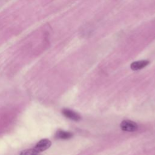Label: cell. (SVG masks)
I'll list each match as a JSON object with an SVG mask.
<instances>
[{"instance_id":"6da1fadb","label":"cell","mask_w":155,"mask_h":155,"mask_svg":"<svg viewBox=\"0 0 155 155\" xmlns=\"http://www.w3.org/2000/svg\"><path fill=\"white\" fill-rule=\"evenodd\" d=\"M120 128L125 131L133 132L137 130L138 126L137 124L133 121L125 120L120 123Z\"/></svg>"},{"instance_id":"7a4b0ae2","label":"cell","mask_w":155,"mask_h":155,"mask_svg":"<svg viewBox=\"0 0 155 155\" xmlns=\"http://www.w3.org/2000/svg\"><path fill=\"white\" fill-rule=\"evenodd\" d=\"M51 145V142L50 140L47 139H44L41 140H39L35 147H34L38 152L41 153L42 151H44L46 150H47Z\"/></svg>"},{"instance_id":"3957f363","label":"cell","mask_w":155,"mask_h":155,"mask_svg":"<svg viewBox=\"0 0 155 155\" xmlns=\"http://www.w3.org/2000/svg\"><path fill=\"white\" fill-rule=\"evenodd\" d=\"M62 114L65 117L73 120L78 121L81 119V116H79V114H78L77 113L74 112L71 110H70L68 108H64L62 110Z\"/></svg>"},{"instance_id":"277c9868","label":"cell","mask_w":155,"mask_h":155,"mask_svg":"<svg viewBox=\"0 0 155 155\" xmlns=\"http://www.w3.org/2000/svg\"><path fill=\"white\" fill-rule=\"evenodd\" d=\"M149 64V61L147 60H140L138 61H135L133 62L131 65V69L134 71L140 70L144 67H145L147 65H148Z\"/></svg>"},{"instance_id":"5b68a950","label":"cell","mask_w":155,"mask_h":155,"mask_svg":"<svg viewBox=\"0 0 155 155\" xmlns=\"http://www.w3.org/2000/svg\"><path fill=\"white\" fill-rule=\"evenodd\" d=\"M73 136L71 133L65 131L63 130H59L56 133V137L61 139H68Z\"/></svg>"},{"instance_id":"8992f818","label":"cell","mask_w":155,"mask_h":155,"mask_svg":"<svg viewBox=\"0 0 155 155\" xmlns=\"http://www.w3.org/2000/svg\"><path fill=\"white\" fill-rule=\"evenodd\" d=\"M39 154L40 153L38 152L35 148L24 150L20 153V155H39Z\"/></svg>"}]
</instances>
